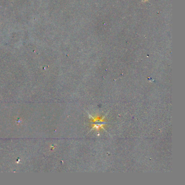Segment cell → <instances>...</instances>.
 I'll return each instance as SVG.
<instances>
[{
	"label": "cell",
	"mask_w": 185,
	"mask_h": 185,
	"mask_svg": "<svg viewBox=\"0 0 185 185\" xmlns=\"http://www.w3.org/2000/svg\"><path fill=\"white\" fill-rule=\"evenodd\" d=\"M104 126V124H98V125L95 124V125H93V128L97 130H99L101 129H103Z\"/></svg>",
	"instance_id": "6da1fadb"
}]
</instances>
